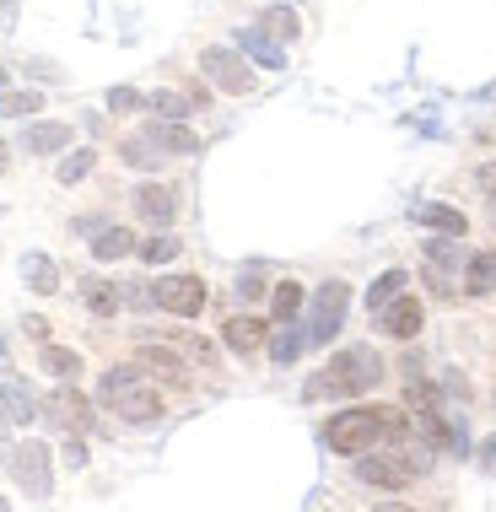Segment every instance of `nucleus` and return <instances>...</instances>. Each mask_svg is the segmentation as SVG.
<instances>
[{
  "mask_svg": "<svg viewBox=\"0 0 496 512\" xmlns=\"http://www.w3.org/2000/svg\"><path fill=\"white\" fill-rule=\"evenodd\" d=\"M378 437H410V415L394 410V405H356V410H340L335 421L324 426V442L335 453H367Z\"/></svg>",
  "mask_w": 496,
  "mask_h": 512,
  "instance_id": "f257e3e1",
  "label": "nucleus"
},
{
  "mask_svg": "<svg viewBox=\"0 0 496 512\" xmlns=\"http://www.w3.org/2000/svg\"><path fill=\"white\" fill-rule=\"evenodd\" d=\"M378 378H383L378 351H367V345H346V351H340L324 372H313V378H308V399L362 394V389H378Z\"/></svg>",
  "mask_w": 496,
  "mask_h": 512,
  "instance_id": "f03ea898",
  "label": "nucleus"
},
{
  "mask_svg": "<svg viewBox=\"0 0 496 512\" xmlns=\"http://www.w3.org/2000/svg\"><path fill=\"white\" fill-rule=\"evenodd\" d=\"M98 394H103V405L114 410L119 421H130V426H146V421H157V415H162V399L141 378V367H108L103 383H98Z\"/></svg>",
  "mask_w": 496,
  "mask_h": 512,
  "instance_id": "7ed1b4c3",
  "label": "nucleus"
},
{
  "mask_svg": "<svg viewBox=\"0 0 496 512\" xmlns=\"http://www.w3.org/2000/svg\"><path fill=\"white\" fill-rule=\"evenodd\" d=\"M49 464H54V453H49V442H38V437L17 442V453H11V475H17V486H22L27 496H38V502L54 491Z\"/></svg>",
  "mask_w": 496,
  "mask_h": 512,
  "instance_id": "20e7f679",
  "label": "nucleus"
},
{
  "mask_svg": "<svg viewBox=\"0 0 496 512\" xmlns=\"http://www.w3.org/2000/svg\"><path fill=\"white\" fill-rule=\"evenodd\" d=\"M200 71L216 81L222 92H232V98H243V92H254V71H248V60L238 49H227V44H211L200 54Z\"/></svg>",
  "mask_w": 496,
  "mask_h": 512,
  "instance_id": "39448f33",
  "label": "nucleus"
},
{
  "mask_svg": "<svg viewBox=\"0 0 496 512\" xmlns=\"http://www.w3.org/2000/svg\"><path fill=\"white\" fill-rule=\"evenodd\" d=\"M356 475L367 480V486L378 491H405L410 480H416V464L405 459V453H356Z\"/></svg>",
  "mask_w": 496,
  "mask_h": 512,
  "instance_id": "423d86ee",
  "label": "nucleus"
},
{
  "mask_svg": "<svg viewBox=\"0 0 496 512\" xmlns=\"http://www.w3.org/2000/svg\"><path fill=\"white\" fill-rule=\"evenodd\" d=\"M151 302L178 313V318H195V313H205V281L200 275H162V281L151 286Z\"/></svg>",
  "mask_w": 496,
  "mask_h": 512,
  "instance_id": "0eeeda50",
  "label": "nucleus"
},
{
  "mask_svg": "<svg viewBox=\"0 0 496 512\" xmlns=\"http://www.w3.org/2000/svg\"><path fill=\"white\" fill-rule=\"evenodd\" d=\"M135 367H141L146 378L168 383V389H189V362L173 351V345H162V340H141V351H135Z\"/></svg>",
  "mask_w": 496,
  "mask_h": 512,
  "instance_id": "6e6552de",
  "label": "nucleus"
},
{
  "mask_svg": "<svg viewBox=\"0 0 496 512\" xmlns=\"http://www.w3.org/2000/svg\"><path fill=\"white\" fill-rule=\"evenodd\" d=\"M346 302H351V286H346V281L319 286V297H313V324H308V340H313V345H329V340H335L340 318H346Z\"/></svg>",
  "mask_w": 496,
  "mask_h": 512,
  "instance_id": "1a4fd4ad",
  "label": "nucleus"
},
{
  "mask_svg": "<svg viewBox=\"0 0 496 512\" xmlns=\"http://www.w3.org/2000/svg\"><path fill=\"white\" fill-rule=\"evenodd\" d=\"M44 415L60 426V432H76V437L92 432V405H87V394H76V389H54L44 399Z\"/></svg>",
  "mask_w": 496,
  "mask_h": 512,
  "instance_id": "9d476101",
  "label": "nucleus"
},
{
  "mask_svg": "<svg viewBox=\"0 0 496 512\" xmlns=\"http://www.w3.org/2000/svg\"><path fill=\"white\" fill-rule=\"evenodd\" d=\"M378 324H383V335H394V340H416V335H421V324H426V308H421L416 297L399 292L389 308L378 313Z\"/></svg>",
  "mask_w": 496,
  "mask_h": 512,
  "instance_id": "9b49d317",
  "label": "nucleus"
},
{
  "mask_svg": "<svg viewBox=\"0 0 496 512\" xmlns=\"http://www.w3.org/2000/svg\"><path fill=\"white\" fill-rule=\"evenodd\" d=\"M135 211H141L151 227H168V221L178 216V195L168 184H141L135 189Z\"/></svg>",
  "mask_w": 496,
  "mask_h": 512,
  "instance_id": "f8f14e48",
  "label": "nucleus"
},
{
  "mask_svg": "<svg viewBox=\"0 0 496 512\" xmlns=\"http://www.w3.org/2000/svg\"><path fill=\"white\" fill-rule=\"evenodd\" d=\"M0 410L11 415V426H27V421L38 415V399L27 394L22 378H6V383H0Z\"/></svg>",
  "mask_w": 496,
  "mask_h": 512,
  "instance_id": "ddd939ff",
  "label": "nucleus"
},
{
  "mask_svg": "<svg viewBox=\"0 0 496 512\" xmlns=\"http://www.w3.org/2000/svg\"><path fill=\"white\" fill-rule=\"evenodd\" d=\"M146 103L157 108V119H189V114H195V108H200L205 98H200V92H178V87H157V92H151Z\"/></svg>",
  "mask_w": 496,
  "mask_h": 512,
  "instance_id": "4468645a",
  "label": "nucleus"
},
{
  "mask_svg": "<svg viewBox=\"0 0 496 512\" xmlns=\"http://www.w3.org/2000/svg\"><path fill=\"white\" fill-rule=\"evenodd\" d=\"M222 340L232 345V351H259V345H265V318H227L222 324Z\"/></svg>",
  "mask_w": 496,
  "mask_h": 512,
  "instance_id": "2eb2a0df",
  "label": "nucleus"
},
{
  "mask_svg": "<svg viewBox=\"0 0 496 512\" xmlns=\"http://www.w3.org/2000/svg\"><path fill=\"white\" fill-rule=\"evenodd\" d=\"M135 232L130 227H103L98 238H92V259H130L135 254Z\"/></svg>",
  "mask_w": 496,
  "mask_h": 512,
  "instance_id": "dca6fc26",
  "label": "nucleus"
},
{
  "mask_svg": "<svg viewBox=\"0 0 496 512\" xmlns=\"http://www.w3.org/2000/svg\"><path fill=\"white\" fill-rule=\"evenodd\" d=\"M81 302H87L98 318H114V313H119V286H114V281H98V275H87V281H81Z\"/></svg>",
  "mask_w": 496,
  "mask_h": 512,
  "instance_id": "f3484780",
  "label": "nucleus"
},
{
  "mask_svg": "<svg viewBox=\"0 0 496 512\" xmlns=\"http://www.w3.org/2000/svg\"><path fill=\"white\" fill-rule=\"evenodd\" d=\"M22 281L33 286L38 297H49V292H60V265H54V259H44V254H27Z\"/></svg>",
  "mask_w": 496,
  "mask_h": 512,
  "instance_id": "a211bd4d",
  "label": "nucleus"
},
{
  "mask_svg": "<svg viewBox=\"0 0 496 512\" xmlns=\"http://www.w3.org/2000/svg\"><path fill=\"white\" fill-rule=\"evenodd\" d=\"M421 221L437 232H448V238H464V232H470V216H464L459 205H421Z\"/></svg>",
  "mask_w": 496,
  "mask_h": 512,
  "instance_id": "6ab92c4d",
  "label": "nucleus"
},
{
  "mask_svg": "<svg viewBox=\"0 0 496 512\" xmlns=\"http://www.w3.org/2000/svg\"><path fill=\"white\" fill-rule=\"evenodd\" d=\"M146 135H151V141H157L162 151H195V146H200V141H195V135H189L178 119H157V124H146Z\"/></svg>",
  "mask_w": 496,
  "mask_h": 512,
  "instance_id": "aec40b11",
  "label": "nucleus"
},
{
  "mask_svg": "<svg viewBox=\"0 0 496 512\" xmlns=\"http://www.w3.org/2000/svg\"><path fill=\"white\" fill-rule=\"evenodd\" d=\"M65 146H71V124H33V130H27V151H38V157L65 151Z\"/></svg>",
  "mask_w": 496,
  "mask_h": 512,
  "instance_id": "412c9836",
  "label": "nucleus"
},
{
  "mask_svg": "<svg viewBox=\"0 0 496 512\" xmlns=\"http://www.w3.org/2000/svg\"><path fill=\"white\" fill-rule=\"evenodd\" d=\"M464 292H470V297H491V292H496V254H475V259H470Z\"/></svg>",
  "mask_w": 496,
  "mask_h": 512,
  "instance_id": "4be33fe9",
  "label": "nucleus"
},
{
  "mask_svg": "<svg viewBox=\"0 0 496 512\" xmlns=\"http://www.w3.org/2000/svg\"><path fill=\"white\" fill-rule=\"evenodd\" d=\"M259 33H270V38H281V44H292V38L302 33V22H297L292 6H270L265 17H259Z\"/></svg>",
  "mask_w": 496,
  "mask_h": 512,
  "instance_id": "5701e85b",
  "label": "nucleus"
},
{
  "mask_svg": "<svg viewBox=\"0 0 496 512\" xmlns=\"http://www.w3.org/2000/svg\"><path fill=\"white\" fill-rule=\"evenodd\" d=\"M238 44H243V54H248V60L270 65V71H281V65H286V54L275 49V38H270V33H238Z\"/></svg>",
  "mask_w": 496,
  "mask_h": 512,
  "instance_id": "b1692460",
  "label": "nucleus"
},
{
  "mask_svg": "<svg viewBox=\"0 0 496 512\" xmlns=\"http://www.w3.org/2000/svg\"><path fill=\"white\" fill-rule=\"evenodd\" d=\"M399 292H405V270H383L378 281L367 286V308H372V313H383Z\"/></svg>",
  "mask_w": 496,
  "mask_h": 512,
  "instance_id": "393cba45",
  "label": "nucleus"
},
{
  "mask_svg": "<svg viewBox=\"0 0 496 512\" xmlns=\"http://www.w3.org/2000/svg\"><path fill=\"white\" fill-rule=\"evenodd\" d=\"M38 362H44V372H54V378H76L81 372V356L65 351V345H38Z\"/></svg>",
  "mask_w": 496,
  "mask_h": 512,
  "instance_id": "a878e982",
  "label": "nucleus"
},
{
  "mask_svg": "<svg viewBox=\"0 0 496 512\" xmlns=\"http://www.w3.org/2000/svg\"><path fill=\"white\" fill-rule=\"evenodd\" d=\"M270 308H275V324H292V318L302 313V286L281 281V286H275V297H270Z\"/></svg>",
  "mask_w": 496,
  "mask_h": 512,
  "instance_id": "bb28decb",
  "label": "nucleus"
},
{
  "mask_svg": "<svg viewBox=\"0 0 496 512\" xmlns=\"http://www.w3.org/2000/svg\"><path fill=\"white\" fill-rule=\"evenodd\" d=\"M44 108V92H0V119H27Z\"/></svg>",
  "mask_w": 496,
  "mask_h": 512,
  "instance_id": "cd10ccee",
  "label": "nucleus"
},
{
  "mask_svg": "<svg viewBox=\"0 0 496 512\" xmlns=\"http://www.w3.org/2000/svg\"><path fill=\"white\" fill-rule=\"evenodd\" d=\"M92 168H98V151H71V157H65L60 162V173H54V178H60V184H81V178H87Z\"/></svg>",
  "mask_w": 496,
  "mask_h": 512,
  "instance_id": "c85d7f7f",
  "label": "nucleus"
},
{
  "mask_svg": "<svg viewBox=\"0 0 496 512\" xmlns=\"http://www.w3.org/2000/svg\"><path fill=\"white\" fill-rule=\"evenodd\" d=\"M173 351L184 356V362H200V367H216V351H211V340H200V335H178L173 340Z\"/></svg>",
  "mask_w": 496,
  "mask_h": 512,
  "instance_id": "c756f323",
  "label": "nucleus"
},
{
  "mask_svg": "<svg viewBox=\"0 0 496 512\" xmlns=\"http://www.w3.org/2000/svg\"><path fill=\"white\" fill-rule=\"evenodd\" d=\"M426 259H432L437 270H459V265H470V259H464L453 243H443V238H437V243H426Z\"/></svg>",
  "mask_w": 496,
  "mask_h": 512,
  "instance_id": "7c9ffc66",
  "label": "nucleus"
},
{
  "mask_svg": "<svg viewBox=\"0 0 496 512\" xmlns=\"http://www.w3.org/2000/svg\"><path fill=\"white\" fill-rule=\"evenodd\" d=\"M135 254L146 259V265H168V259H178V243L173 238H151V243H141Z\"/></svg>",
  "mask_w": 496,
  "mask_h": 512,
  "instance_id": "2f4dec72",
  "label": "nucleus"
},
{
  "mask_svg": "<svg viewBox=\"0 0 496 512\" xmlns=\"http://www.w3.org/2000/svg\"><path fill=\"white\" fill-rule=\"evenodd\" d=\"M270 356H275V362H297V356H302V335H297V329H281L275 345H270Z\"/></svg>",
  "mask_w": 496,
  "mask_h": 512,
  "instance_id": "473e14b6",
  "label": "nucleus"
},
{
  "mask_svg": "<svg viewBox=\"0 0 496 512\" xmlns=\"http://www.w3.org/2000/svg\"><path fill=\"white\" fill-rule=\"evenodd\" d=\"M146 98H141V92H135V87H119L114 92V98H108V108H114V114H135V108H141Z\"/></svg>",
  "mask_w": 496,
  "mask_h": 512,
  "instance_id": "72a5a7b5",
  "label": "nucleus"
},
{
  "mask_svg": "<svg viewBox=\"0 0 496 512\" xmlns=\"http://www.w3.org/2000/svg\"><path fill=\"white\" fill-rule=\"evenodd\" d=\"M119 297H130V308H151V286H124Z\"/></svg>",
  "mask_w": 496,
  "mask_h": 512,
  "instance_id": "f704fd0d",
  "label": "nucleus"
},
{
  "mask_svg": "<svg viewBox=\"0 0 496 512\" xmlns=\"http://www.w3.org/2000/svg\"><path fill=\"white\" fill-rule=\"evenodd\" d=\"M65 464H71V469L87 464V442H71V448H65Z\"/></svg>",
  "mask_w": 496,
  "mask_h": 512,
  "instance_id": "c9c22d12",
  "label": "nucleus"
},
{
  "mask_svg": "<svg viewBox=\"0 0 496 512\" xmlns=\"http://www.w3.org/2000/svg\"><path fill=\"white\" fill-rule=\"evenodd\" d=\"M475 178H480V189H486V195H496V162H486V168H480Z\"/></svg>",
  "mask_w": 496,
  "mask_h": 512,
  "instance_id": "e433bc0d",
  "label": "nucleus"
},
{
  "mask_svg": "<svg viewBox=\"0 0 496 512\" xmlns=\"http://www.w3.org/2000/svg\"><path fill=\"white\" fill-rule=\"evenodd\" d=\"M22 329H27V335H33V340H49V324H44V318H27Z\"/></svg>",
  "mask_w": 496,
  "mask_h": 512,
  "instance_id": "4c0bfd02",
  "label": "nucleus"
},
{
  "mask_svg": "<svg viewBox=\"0 0 496 512\" xmlns=\"http://www.w3.org/2000/svg\"><path fill=\"white\" fill-rule=\"evenodd\" d=\"M480 464H486V469H496V442H486V448H480Z\"/></svg>",
  "mask_w": 496,
  "mask_h": 512,
  "instance_id": "58836bf2",
  "label": "nucleus"
},
{
  "mask_svg": "<svg viewBox=\"0 0 496 512\" xmlns=\"http://www.w3.org/2000/svg\"><path fill=\"white\" fill-rule=\"evenodd\" d=\"M486 216H491V227H496V195H486Z\"/></svg>",
  "mask_w": 496,
  "mask_h": 512,
  "instance_id": "ea45409f",
  "label": "nucleus"
},
{
  "mask_svg": "<svg viewBox=\"0 0 496 512\" xmlns=\"http://www.w3.org/2000/svg\"><path fill=\"white\" fill-rule=\"evenodd\" d=\"M378 512H410V507H399V502H383Z\"/></svg>",
  "mask_w": 496,
  "mask_h": 512,
  "instance_id": "a19ab883",
  "label": "nucleus"
},
{
  "mask_svg": "<svg viewBox=\"0 0 496 512\" xmlns=\"http://www.w3.org/2000/svg\"><path fill=\"white\" fill-rule=\"evenodd\" d=\"M6 426H11V415H6V410H0V432H6Z\"/></svg>",
  "mask_w": 496,
  "mask_h": 512,
  "instance_id": "79ce46f5",
  "label": "nucleus"
},
{
  "mask_svg": "<svg viewBox=\"0 0 496 512\" xmlns=\"http://www.w3.org/2000/svg\"><path fill=\"white\" fill-rule=\"evenodd\" d=\"M0 92H6V65H0Z\"/></svg>",
  "mask_w": 496,
  "mask_h": 512,
  "instance_id": "37998d69",
  "label": "nucleus"
},
{
  "mask_svg": "<svg viewBox=\"0 0 496 512\" xmlns=\"http://www.w3.org/2000/svg\"><path fill=\"white\" fill-rule=\"evenodd\" d=\"M0 512H11V502H6V496H0Z\"/></svg>",
  "mask_w": 496,
  "mask_h": 512,
  "instance_id": "c03bdc74",
  "label": "nucleus"
},
{
  "mask_svg": "<svg viewBox=\"0 0 496 512\" xmlns=\"http://www.w3.org/2000/svg\"><path fill=\"white\" fill-rule=\"evenodd\" d=\"M0 162H6V146H0Z\"/></svg>",
  "mask_w": 496,
  "mask_h": 512,
  "instance_id": "a18cd8bd",
  "label": "nucleus"
},
{
  "mask_svg": "<svg viewBox=\"0 0 496 512\" xmlns=\"http://www.w3.org/2000/svg\"><path fill=\"white\" fill-rule=\"evenodd\" d=\"M0 173H6V162H0Z\"/></svg>",
  "mask_w": 496,
  "mask_h": 512,
  "instance_id": "49530a36",
  "label": "nucleus"
},
{
  "mask_svg": "<svg viewBox=\"0 0 496 512\" xmlns=\"http://www.w3.org/2000/svg\"><path fill=\"white\" fill-rule=\"evenodd\" d=\"M0 6H6V0H0Z\"/></svg>",
  "mask_w": 496,
  "mask_h": 512,
  "instance_id": "de8ad7c7",
  "label": "nucleus"
},
{
  "mask_svg": "<svg viewBox=\"0 0 496 512\" xmlns=\"http://www.w3.org/2000/svg\"><path fill=\"white\" fill-rule=\"evenodd\" d=\"M0 356H6V351H0Z\"/></svg>",
  "mask_w": 496,
  "mask_h": 512,
  "instance_id": "09e8293b",
  "label": "nucleus"
}]
</instances>
